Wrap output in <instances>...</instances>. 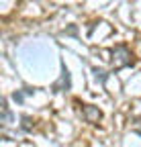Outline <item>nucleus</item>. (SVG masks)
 I'll return each instance as SVG.
<instances>
[{"label": "nucleus", "instance_id": "obj_1", "mask_svg": "<svg viewBox=\"0 0 141 147\" xmlns=\"http://www.w3.org/2000/svg\"><path fill=\"white\" fill-rule=\"evenodd\" d=\"M113 69H121V67H125L131 63V53L125 45H117L113 49Z\"/></svg>", "mask_w": 141, "mask_h": 147}, {"label": "nucleus", "instance_id": "obj_2", "mask_svg": "<svg viewBox=\"0 0 141 147\" xmlns=\"http://www.w3.org/2000/svg\"><path fill=\"white\" fill-rule=\"evenodd\" d=\"M100 117H102V113H100L98 108H94V106H84V119H86L88 123H96Z\"/></svg>", "mask_w": 141, "mask_h": 147}, {"label": "nucleus", "instance_id": "obj_3", "mask_svg": "<svg viewBox=\"0 0 141 147\" xmlns=\"http://www.w3.org/2000/svg\"><path fill=\"white\" fill-rule=\"evenodd\" d=\"M67 90L69 88V74H67V69H63V74H61V80L57 82V84H53V90Z\"/></svg>", "mask_w": 141, "mask_h": 147}, {"label": "nucleus", "instance_id": "obj_4", "mask_svg": "<svg viewBox=\"0 0 141 147\" xmlns=\"http://www.w3.org/2000/svg\"><path fill=\"white\" fill-rule=\"evenodd\" d=\"M12 121V115H10V110H8V106H6V100L2 102V123L4 125H8Z\"/></svg>", "mask_w": 141, "mask_h": 147}, {"label": "nucleus", "instance_id": "obj_5", "mask_svg": "<svg viewBox=\"0 0 141 147\" xmlns=\"http://www.w3.org/2000/svg\"><path fill=\"white\" fill-rule=\"evenodd\" d=\"M23 123H25L23 129H25V131H29V129H31V119H29V117H23Z\"/></svg>", "mask_w": 141, "mask_h": 147}, {"label": "nucleus", "instance_id": "obj_6", "mask_svg": "<svg viewBox=\"0 0 141 147\" xmlns=\"http://www.w3.org/2000/svg\"><path fill=\"white\" fill-rule=\"evenodd\" d=\"M14 100H16V102H23V100H25V94H23V92H16V94H14Z\"/></svg>", "mask_w": 141, "mask_h": 147}, {"label": "nucleus", "instance_id": "obj_7", "mask_svg": "<svg viewBox=\"0 0 141 147\" xmlns=\"http://www.w3.org/2000/svg\"><path fill=\"white\" fill-rule=\"evenodd\" d=\"M135 133H137V135H141V127H137V129H135Z\"/></svg>", "mask_w": 141, "mask_h": 147}]
</instances>
